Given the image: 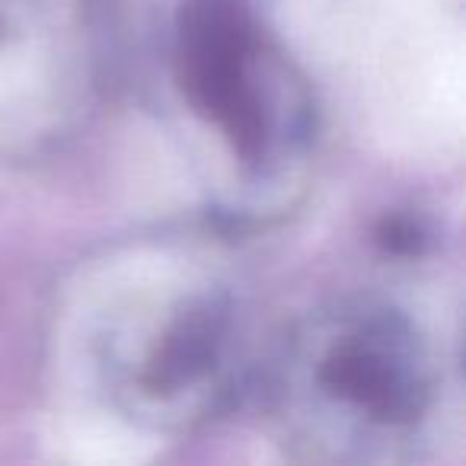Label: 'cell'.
Listing matches in <instances>:
<instances>
[{
	"label": "cell",
	"mask_w": 466,
	"mask_h": 466,
	"mask_svg": "<svg viewBox=\"0 0 466 466\" xmlns=\"http://www.w3.org/2000/svg\"><path fill=\"white\" fill-rule=\"evenodd\" d=\"M253 16L247 0H186L179 10V84L188 103L220 125L243 160L266 144V109L249 84Z\"/></svg>",
	"instance_id": "obj_1"
},
{
	"label": "cell",
	"mask_w": 466,
	"mask_h": 466,
	"mask_svg": "<svg viewBox=\"0 0 466 466\" xmlns=\"http://www.w3.org/2000/svg\"><path fill=\"white\" fill-rule=\"evenodd\" d=\"M377 237H380V243L390 253H415V249H419V227L406 218L383 220Z\"/></svg>",
	"instance_id": "obj_4"
},
{
	"label": "cell",
	"mask_w": 466,
	"mask_h": 466,
	"mask_svg": "<svg viewBox=\"0 0 466 466\" xmlns=\"http://www.w3.org/2000/svg\"><path fill=\"white\" fill-rule=\"evenodd\" d=\"M218 336H220L218 313L211 310L186 313L167 336L157 361L150 364V377H147L150 390L169 393V390L198 377L211 364L214 349H218Z\"/></svg>",
	"instance_id": "obj_3"
},
{
	"label": "cell",
	"mask_w": 466,
	"mask_h": 466,
	"mask_svg": "<svg viewBox=\"0 0 466 466\" xmlns=\"http://www.w3.org/2000/svg\"><path fill=\"white\" fill-rule=\"evenodd\" d=\"M323 383L383 421H409L421 409L419 383L370 342L339 345L323 364Z\"/></svg>",
	"instance_id": "obj_2"
}]
</instances>
